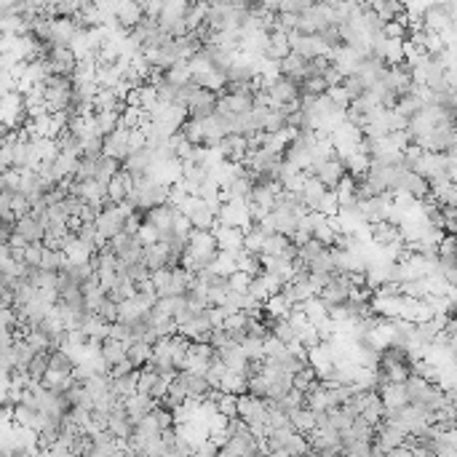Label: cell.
<instances>
[{
    "instance_id": "cell-1",
    "label": "cell",
    "mask_w": 457,
    "mask_h": 457,
    "mask_svg": "<svg viewBox=\"0 0 457 457\" xmlns=\"http://www.w3.org/2000/svg\"><path fill=\"white\" fill-rule=\"evenodd\" d=\"M188 249L193 255L198 257L203 268L214 259L217 255V241H214V233L212 230H201V228H193L188 233Z\"/></svg>"
},
{
    "instance_id": "cell-2",
    "label": "cell",
    "mask_w": 457,
    "mask_h": 457,
    "mask_svg": "<svg viewBox=\"0 0 457 457\" xmlns=\"http://www.w3.org/2000/svg\"><path fill=\"white\" fill-rule=\"evenodd\" d=\"M185 108H188V118H198V121L209 118L217 108V91L203 89V86H195V89L190 91Z\"/></svg>"
},
{
    "instance_id": "cell-3",
    "label": "cell",
    "mask_w": 457,
    "mask_h": 457,
    "mask_svg": "<svg viewBox=\"0 0 457 457\" xmlns=\"http://www.w3.org/2000/svg\"><path fill=\"white\" fill-rule=\"evenodd\" d=\"M308 174L316 176L326 190H335V185L340 182V176L345 174V166H342V161L335 155V158H326V161L310 163Z\"/></svg>"
},
{
    "instance_id": "cell-4",
    "label": "cell",
    "mask_w": 457,
    "mask_h": 457,
    "mask_svg": "<svg viewBox=\"0 0 457 457\" xmlns=\"http://www.w3.org/2000/svg\"><path fill=\"white\" fill-rule=\"evenodd\" d=\"M46 59H49V65H51V72H54V75H72V70H75V65H78V56L72 54L70 46H49Z\"/></svg>"
},
{
    "instance_id": "cell-5",
    "label": "cell",
    "mask_w": 457,
    "mask_h": 457,
    "mask_svg": "<svg viewBox=\"0 0 457 457\" xmlns=\"http://www.w3.org/2000/svg\"><path fill=\"white\" fill-rule=\"evenodd\" d=\"M155 406H158V401H155L150 393H142V390H134L131 396L123 399V409H126V415H129L131 423H139V420L145 415H150Z\"/></svg>"
},
{
    "instance_id": "cell-6",
    "label": "cell",
    "mask_w": 457,
    "mask_h": 457,
    "mask_svg": "<svg viewBox=\"0 0 457 457\" xmlns=\"http://www.w3.org/2000/svg\"><path fill=\"white\" fill-rule=\"evenodd\" d=\"M129 129H123L121 123H118V129L115 131H110V134L102 136V155H110V158H118L123 161L126 155H129Z\"/></svg>"
},
{
    "instance_id": "cell-7",
    "label": "cell",
    "mask_w": 457,
    "mask_h": 457,
    "mask_svg": "<svg viewBox=\"0 0 457 457\" xmlns=\"http://www.w3.org/2000/svg\"><path fill=\"white\" fill-rule=\"evenodd\" d=\"M377 393H380V399H382L385 415H388V412H396V409H401L404 404H409L404 382H393V380H385V382L377 388Z\"/></svg>"
},
{
    "instance_id": "cell-8",
    "label": "cell",
    "mask_w": 457,
    "mask_h": 457,
    "mask_svg": "<svg viewBox=\"0 0 457 457\" xmlns=\"http://www.w3.org/2000/svg\"><path fill=\"white\" fill-rule=\"evenodd\" d=\"M212 233H214L217 249L236 252V249H241V246H243V230L241 228H233V225H219V222L214 219Z\"/></svg>"
},
{
    "instance_id": "cell-9",
    "label": "cell",
    "mask_w": 457,
    "mask_h": 457,
    "mask_svg": "<svg viewBox=\"0 0 457 457\" xmlns=\"http://www.w3.org/2000/svg\"><path fill=\"white\" fill-rule=\"evenodd\" d=\"M142 16H145L142 0H118V6H115V25L121 30H131Z\"/></svg>"
},
{
    "instance_id": "cell-10",
    "label": "cell",
    "mask_w": 457,
    "mask_h": 457,
    "mask_svg": "<svg viewBox=\"0 0 457 457\" xmlns=\"http://www.w3.org/2000/svg\"><path fill=\"white\" fill-rule=\"evenodd\" d=\"M142 262L148 265V270L169 268V243H166V238L145 243L142 246Z\"/></svg>"
},
{
    "instance_id": "cell-11",
    "label": "cell",
    "mask_w": 457,
    "mask_h": 457,
    "mask_svg": "<svg viewBox=\"0 0 457 457\" xmlns=\"http://www.w3.org/2000/svg\"><path fill=\"white\" fill-rule=\"evenodd\" d=\"M172 219H174L172 203H158V206L145 209V222H150L158 233H172Z\"/></svg>"
},
{
    "instance_id": "cell-12",
    "label": "cell",
    "mask_w": 457,
    "mask_h": 457,
    "mask_svg": "<svg viewBox=\"0 0 457 457\" xmlns=\"http://www.w3.org/2000/svg\"><path fill=\"white\" fill-rule=\"evenodd\" d=\"M217 150L222 153V158H228L233 163H243V155H246V136L243 134H225L222 136V142L217 145Z\"/></svg>"
},
{
    "instance_id": "cell-13",
    "label": "cell",
    "mask_w": 457,
    "mask_h": 457,
    "mask_svg": "<svg viewBox=\"0 0 457 457\" xmlns=\"http://www.w3.org/2000/svg\"><path fill=\"white\" fill-rule=\"evenodd\" d=\"M399 190L409 193L415 201H423V198H428L430 195V182L423 174H417V172H404Z\"/></svg>"
},
{
    "instance_id": "cell-14",
    "label": "cell",
    "mask_w": 457,
    "mask_h": 457,
    "mask_svg": "<svg viewBox=\"0 0 457 457\" xmlns=\"http://www.w3.org/2000/svg\"><path fill=\"white\" fill-rule=\"evenodd\" d=\"M14 230L19 236H25L27 241H43V236H46V225H43L35 214H30V212L22 217H16Z\"/></svg>"
},
{
    "instance_id": "cell-15",
    "label": "cell",
    "mask_w": 457,
    "mask_h": 457,
    "mask_svg": "<svg viewBox=\"0 0 457 457\" xmlns=\"http://www.w3.org/2000/svg\"><path fill=\"white\" fill-rule=\"evenodd\" d=\"M188 219L193 228H201V230H212V225H214V214H212V209L206 206V201H203L201 195H195L193 203H190Z\"/></svg>"
},
{
    "instance_id": "cell-16",
    "label": "cell",
    "mask_w": 457,
    "mask_h": 457,
    "mask_svg": "<svg viewBox=\"0 0 457 457\" xmlns=\"http://www.w3.org/2000/svg\"><path fill=\"white\" fill-rule=\"evenodd\" d=\"M150 163H153V148H139V150H131L126 158L121 161V166L126 172H131V174H142V172H148Z\"/></svg>"
},
{
    "instance_id": "cell-17",
    "label": "cell",
    "mask_w": 457,
    "mask_h": 457,
    "mask_svg": "<svg viewBox=\"0 0 457 457\" xmlns=\"http://www.w3.org/2000/svg\"><path fill=\"white\" fill-rule=\"evenodd\" d=\"M126 342L123 340H115V337H105L102 340V348H99V356L105 359V363H108V369L112 366V363H118L126 359Z\"/></svg>"
},
{
    "instance_id": "cell-18",
    "label": "cell",
    "mask_w": 457,
    "mask_h": 457,
    "mask_svg": "<svg viewBox=\"0 0 457 457\" xmlns=\"http://www.w3.org/2000/svg\"><path fill=\"white\" fill-rule=\"evenodd\" d=\"M136 377H139V369H131L129 375H123V377H112V380H110V393H112L115 399L131 396L136 390Z\"/></svg>"
},
{
    "instance_id": "cell-19",
    "label": "cell",
    "mask_w": 457,
    "mask_h": 457,
    "mask_svg": "<svg viewBox=\"0 0 457 457\" xmlns=\"http://www.w3.org/2000/svg\"><path fill=\"white\" fill-rule=\"evenodd\" d=\"M126 359L139 369L142 363H148L150 359H153V345L145 342V340H131L129 348H126Z\"/></svg>"
},
{
    "instance_id": "cell-20",
    "label": "cell",
    "mask_w": 457,
    "mask_h": 457,
    "mask_svg": "<svg viewBox=\"0 0 457 457\" xmlns=\"http://www.w3.org/2000/svg\"><path fill=\"white\" fill-rule=\"evenodd\" d=\"M67 265V255L62 252V249H51V246H46L43 243V255H41V262H38V268L43 270H62Z\"/></svg>"
},
{
    "instance_id": "cell-21",
    "label": "cell",
    "mask_w": 457,
    "mask_h": 457,
    "mask_svg": "<svg viewBox=\"0 0 457 457\" xmlns=\"http://www.w3.org/2000/svg\"><path fill=\"white\" fill-rule=\"evenodd\" d=\"M163 78H166L169 83H174V86H185V83H190L188 59H176L174 65H169V67L163 70Z\"/></svg>"
},
{
    "instance_id": "cell-22",
    "label": "cell",
    "mask_w": 457,
    "mask_h": 457,
    "mask_svg": "<svg viewBox=\"0 0 457 457\" xmlns=\"http://www.w3.org/2000/svg\"><path fill=\"white\" fill-rule=\"evenodd\" d=\"M212 273H219V276H230L236 270V259H233V252H225V249H217L214 259L206 265Z\"/></svg>"
},
{
    "instance_id": "cell-23",
    "label": "cell",
    "mask_w": 457,
    "mask_h": 457,
    "mask_svg": "<svg viewBox=\"0 0 457 457\" xmlns=\"http://www.w3.org/2000/svg\"><path fill=\"white\" fill-rule=\"evenodd\" d=\"M262 308H265V313H268V316H273V318H283V316L292 310V302H289V300L278 292V295H270L268 300L262 302Z\"/></svg>"
},
{
    "instance_id": "cell-24",
    "label": "cell",
    "mask_w": 457,
    "mask_h": 457,
    "mask_svg": "<svg viewBox=\"0 0 457 457\" xmlns=\"http://www.w3.org/2000/svg\"><path fill=\"white\" fill-rule=\"evenodd\" d=\"M265 230L259 228V225H252L249 230H243V249L246 252H252V255H259L262 252V243H265Z\"/></svg>"
},
{
    "instance_id": "cell-25",
    "label": "cell",
    "mask_w": 457,
    "mask_h": 457,
    "mask_svg": "<svg viewBox=\"0 0 457 457\" xmlns=\"http://www.w3.org/2000/svg\"><path fill=\"white\" fill-rule=\"evenodd\" d=\"M289 420H292V428L302 436L313 430V409H308V406H300L295 412H289Z\"/></svg>"
},
{
    "instance_id": "cell-26",
    "label": "cell",
    "mask_w": 457,
    "mask_h": 457,
    "mask_svg": "<svg viewBox=\"0 0 457 457\" xmlns=\"http://www.w3.org/2000/svg\"><path fill=\"white\" fill-rule=\"evenodd\" d=\"M219 390H225V393H243V390H246V377H243L241 372L225 369V372H222V380H219Z\"/></svg>"
},
{
    "instance_id": "cell-27",
    "label": "cell",
    "mask_w": 457,
    "mask_h": 457,
    "mask_svg": "<svg viewBox=\"0 0 457 457\" xmlns=\"http://www.w3.org/2000/svg\"><path fill=\"white\" fill-rule=\"evenodd\" d=\"M94 121H96V129H99V134L105 136L110 131H115L118 129V121H121V115L115 112V110H99L94 112Z\"/></svg>"
},
{
    "instance_id": "cell-28",
    "label": "cell",
    "mask_w": 457,
    "mask_h": 457,
    "mask_svg": "<svg viewBox=\"0 0 457 457\" xmlns=\"http://www.w3.org/2000/svg\"><path fill=\"white\" fill-rule=\"evenodd\" d=\"M46 369H49V350H35V356L27 363V375L32 377V382H41Z\"/></svg>"
},
{
    "instance_id": "cell-29",
    "label": "cell",
    "mask_w": 457,
    "mask_h": 457,
    "mask_svg": "<svg viewBox=\"0 0 457 457\" xmlns=\"http://www.w3.org/2000/svg\"><path fill=\"white\" fill-rule=\"evenodd\" d=\"M118 169H121V161H118V158L102 155V158H99V169H96V176H94V179H96V182H102V185H108L110 176L115 174Z\"/></svg>"
},
{
    "instance_id": "cell-30",
    "label": "cell",
    "mask_w": 457,
    "mask_h": 457,
    "mask_svg": "<svg viewBox=\"0 0 457 457\" xmlns=\"http://www.w3.org/2000/svg\"><path fill=\"white\" fill-rule=\"evenodd\" d=\"M246 295L255 297V300H259V302H265V300H268L270 292H268V278H265V273L252 276V281H249V286H246Z\"/></svg>"
},
{
    "instance_id": "cell-31",
    "label": "cell",
    "mask_w": 457,
    "mask_h": 457,
    "mask_svg": "<svg viewBox=\"0 0 457 457\" xmlns=\"http://www.w3.org/2000/svg\"><path fill=\"white\" fill-rule=\"evenodd\" d=\"M326 81H323L321 75H308V78H302L300 83V94H310V96H321L326 94Z\"/></svg>"
},
{
    "instance_id": "cell-32",
    "label": "cell",
    "mask_w": 457,
    "mask_h": 457,
    "mask_svg": "<svg viewBox=\"0 0 457 457\" xmlns=\"http://www.w3.org/2000/svg\"><path fill=\"white\" fill-rule=\"evenodd\" d=\"M313 380H316V369H313L310 363H302L295 375H292V388H297V390H302V393H305Z\"/></svg>"
},
{
    "instance_id": "cell-33",
    "label": "cell",
    "mask_w": 457,
    "mask_h": 457,
    "mask_svg": "<svg viewBox=\"0 0 457 457\" xmlns=\"http://www.w3.org/2000/svg\"><path fill=\"white\" fill-rule=\"evenodd\" d=\"M335 230H332V225H329V222H326V217H318V219H316V225H313V238H318V241L323 243V246H332V243H335Z\"/></svg>"
},
{
    "instance_id": "cell-34",
    "label": "cell",
    "mask_w": 457,
    "mask_h": 457,
    "mask_svg": "<svg viewBox=\"0 0 457 457\" xmlns=\"http://www.w3.org/2000/svg\"><path fill=\"white\" fill-rule=\"evenodd\" d=\"M270 335H276L281 342H292L295 340V326L286 321V318H273L270 321Z\"/></svg>"
},
{
    "instance_id": "cell-35",
    "label": "cell",
    "mask_w": 457,
    "mask_h": 457,
    "mask_svg": "<svg viewBox=\"0 0 457 457\" xmlns=\"http://www.w3.org/2000/svg\"><path fill=\"white\" fill-rule=\"evenodd\" d=\"M295 337L305 345V348H313V345H318L321 340H318V332H316V323L313 321H308V323H302L300 329H295Z\"/></svg>"
},
{
    "instance_id": "cell-36",
    "label": "cell",
    "mask_w": 457,
    "mask_h": 457,
    "mask_svg": "<svg viewBox=\"0 0 457 457\" xmlns=\"http://www.w3.org/2000/svg\"><path fill=\"white\" fill-rule=\"evenodd\" d=\"M337 209H340V203H337L335 190H323V195L316 203V212H321L323 217H335Z\"/></svg>"
},
{
    "instance_id": "cell-37",
    "label": "cell",
    "mask_w": 457,
    "mask_h": 457,
    "mask_svg": "<svg viewBox=\"0 0 457 457\" xmlns=\"http://www.w3.org/2000/svg\"><path fill=\"white\" fill-rule=\"evenodd\" d=\"M238 345H241L243 356H246L249 361H255V359H262V356H265V353H262V340H255V337L246 335Z\"/></svg>"
},
{
    "instance_id": "cell-38",
    "label": "cell",
    "mask_w": 457,
    "mask_h": 457,
    "mask_svg": "<svg viewBox=\"0 0 457 457\" xmlns=\"http://www.w3.org/2000/svg\"><path fill=\"white\" fill-rule=\"evenodd\" d=\"M265 390H268V380H265V375H262V372H259V375L246 377V393H249V396L265 399Z\"/></svg>"
},
{
    "instance_id": "cell-39",
    "label": "cell",
    "mask_w": 457,
    "mask_h": 457,
    "mask_svg": "<svg viewBox=\"0 0 457 457\" xmlns=\"http://www.w3.org/2000/svg\"><path fill=\"white\" fill-rule=\"evenodd\" d=\"M286 241H289V238H286V236H281V233H268V236H265V243H262V252H259V255H278Z\"/></svg>"
},
{
    "instance_id": "cell-40",
    "label": "cell",
    "mask_w": 457,
    "mask_h": 457,
    "mask_svg": "<svg viewBox=\"0 0 457 457\" xmlns=\"http://www.w3.org/2000/svg\"><path fill=\"white\" fill-rule=\"evenodd\" d=\"M281 126H286V115H283L278 108H270L268 115H265V126H262V131L273 134V131H278Z\"/></svg>"
},
{
    "instance_id": "cell-41",
    "label": "cell",
    "mask_w": 457,
    "mask_h": 457,
    "mask_svg": "<svg viewBox=\"0 0 457 457\" xmlns=\"http://www.w3.org/2000/svg\"><path fill=\"white\" fill-rule=\"evenodd\" d=\"M342 89L348 91L350 99H356V96H361L363 91H366V86H363V81L356 75V72H350V75H342Z\"/></svg>"
},
{
    "instance_id": "cell-42",
    "label": "cell",
    "mask_w": 457,
    "mask_h": 457,
    "mask_svg": "<svg viewBox=\"0 0 457 457\" xmlns=\"http://www.w3.org/2000/svg\"><path fill=\"white\" fill-rule=\"evenodd\" d=\"M217 412H222V415L228 417H238V409H236V393H225L222 390V396L217 399Z\"/></svg>"
},
{
    "instance_id": "cell-43",
    "label": "cell",
    "mask_w": 457,
    "mask_h": 457,
    "mask_svg": "<svg viewBox=\"0 0 457 457\" xmlns=\"http://www.w3.org/2000/svg\"><path fill=\"white\" fill-rule=\"evenodd\" d=\"M249 281H252V276L249 273H243V270H233L228 276V289H233V292H246V286H249Z\"/></svg>"
},
{
    "instance_id": "cell-44",
    "label": "cell",
    "mask_w": 457,
    "mask_h": 457,
    "mask_svg": "<svg viewBox=\"0 0 457 457\" xmlns=\"http://www.w3.org/2000/svg\"><path fill=\"white\" fill-rule=\"evenodd\" d=\"M96 313L105 318L108 323H112V321H118V302L115 300H110L108 295H105V300L99 302V308H96Z\"/></svg>"
},
{
    "instance_id": "cell-45",
    "label": "cell",
    "mask_w": 457,
    "mask_h": 457,
    "mask_svg": "<svg viewBox=\"0 0 457 457\" xmlns=\"http://www.w3.org/2000/svg\"><path fill=\"white\" fill-rule=\"evenodd\" d=\"M11 212H14V217H22L30 212V198L25 193H19V190L11 193Z\"/></svg>"
},
{
    "instance_id": "cell-46",
    "label": "cell",
    "mask_w": 457,
    "mask_h": 457,
    "mask_svg": "<svg viewBox=\"0 0 457 457\" xmlns=\"http://www.w3.org/2000/svg\"><path fill=\"white\" fill-rule=\"evenodd\" d=\"M153 417H155V423H158V428H172V425H174V417H172V409H166V406H161V404H158V406H155V409H153Z\"/></svg>"
},
{
    "instance_id": "cell-47",
    "label": "cell",
    "mask_w": 457,
    "mask_h": 457,
    "mask_svg": "<svg viewBox=\"0 0 457 457\" xmlns=\"http://www.w3.org/2000/svg\"><path fill=\"white\" fill-rule=\"evenodd\" d=\"M136 238H139L142 243H153V241H158V238H161V233L153 228L150 222H142V225H139V230H136Z\"/></svg>"
},
{
    "instance_id": "cell-48",
    "label": "cell",
    "mask_w": 457,
    "mask_h": 457,
    "mask_svg": "<svg viewBox=\"0 0 457 457\" xmlns=\"http://www.w3.org/2000/svg\"><path fill=\"white\" fill-rule=\"evenodd\" d=\"M131 369H136L134 363L129 361V359H123V361H118V363H112V366H110L108 377H110V380H112V377H123V375H129Z\"/></svg>"
},
{
    "instance_id": "cell-49",
    "label": "cell",
    "mask_w": 457,
    "mask_h": 457,
    "mask_svg": "<svg viewBox=\"0 0 457 457\" xmlns=\"http://www.w3.org/2000/svg\"><path fill=\"white\" fill-rule=\"evenodd\" d=\"M321 78L326 81V86H337V83H342V72H340V70L329 62V65H326V70L321 72Z\"/></svg>"
},
{
    "instance_id": "cell-50",
    "label": "cell",
    "mask_w": 457,
    "mask_h": 457,
    "mask_svg": "<svg viewBox=\"0 0 457 457\" xmlns=\"http://www.w3.org/2000/svg\"><path fill=\"white\" fill-rule=\"evenodd\" d=\"M190 153H193V142H188V139H182V142L174 148V155L179 158V161H188Z\"/></svg>"
}]
</instances>
